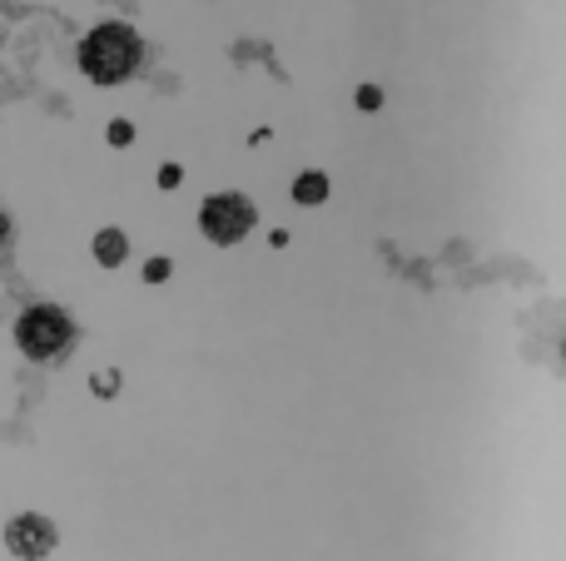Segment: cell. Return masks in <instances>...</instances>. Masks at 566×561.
Listing matches in <instances>:
<instances>
[{"label": "cell", "mask_w": 566, "mask_h": 561, "mask_svg": "<svg viewBox=\"0 0 566 561\" xmlns=\"http://www.w3.org/2000/svg\"><path fill=\"white\" fill-rule=\"evenodd\" d=\"M139 35L129 25H95L85 40H80V70H85L95 85H119L125 75L139 70Z\"/></svg>", "instance_id": "obj_1"}, {"label": "cell", "mask_w": 566, "mask_h": 561, "mask_svg": "<svg viewBox=\"0 0 566 561\" xmlns=\"http://www.w3.org/2000/svg\"><path fill=\"white\" fill-rule=\"evenodd\" d=\"M159 189H179V179H185V169H179V165H159Z\"/></svg>", "instance_id": "obj_11"}, {"label": "cell", "mask_w": 566, "mask_h": 561, "mask_svg": "<svg viewBox=\"0 0 566 561\" xmlns=\"http://www.w3.org/2000/svg\"><path fill=\"white\" fill-rule=\"evenodd\" d=\"M15 343H20V353L35 358V363H55V358L75 343V324H70L65 308L35 304V308H25V314H20Z\"/></svg>", "instance_id": "obj_2"}, {"label": "cell", "mask_w": 566, "mask_h": 561, "mask_svg": "<svg viewBox=\"0 0 566 561\" xmlns=\"http://www.w3.org/2000/svg\"><path fill=\"white\" fill-rule=\"evenodd\" d=\"M109 145H115V149H125L129 145V139H135V125H129V119H115V125H109Z\"/></svg>", "instance_id": "obj_8"}, {"label": "cell", "mask_w": 566, "mask_h": 561, "mask_svg": "<svg viewBox=\"0 0 566 561\" xmlns=\"http://www.w3.org/2000/svg\"><path fill=\"white\" fill-rule=\"evenodd\" d=\"M169 278V258H149L145 264V284H165Z\"/></svg>", "instance_id": "obj_10"}, {"label": "cell", "mask_w": 566, "mask_h": 561, "mask_svg": "<svg viewBox=\"0 0 566 561\" xmlns=\"http://www.w3.org/2000/svg\"><path fill=\"white\" fill-rule=\"evenodd\" d=\"M90 388H95L99 398H115L119 393V373H115V368H99V373L90 378Z\"/></svg>", "instance_id": "obj_7"}, {"label": "cell", "mask_w": 566, "mask_h": 561, "mask_svg": "<svg viewBox=\"0 0 566 561\" xmlns=\"http://www.w3.org/2000/svg\"><path fill=\"white\" fill-rule=\"evenodd\" d=\"M328 199V174H318V169H303L298 179H293V204H323Z\"/></svg>", "instance_id": "obj_6"}, {"label": "cell", "mask_w": 566, "mask_h": 561, "mask_svg": "<svg viewBox=\"0 0 566 561\" xmlns=\"http://www.w3.org/2000/svg\"><path fill=\"white\" fill-rule=\"evenodd\" d=\"M55 542H60L55 522H50V517H40V512H20V517H10V522H6V547H10V557H20V561L50 557V552H55Z\"/></svg>", "instance_id": "obj_4"}, {"label": "cell", "mask_w": 566, "mask_h": 561, "mask_svg": "<svg viewBox=\"0 0 566 561\" xmlns=\"http://www.w3.org/2000/svg\"><path fill=\"white\" fill-rule=\"evenodd\" d=\"M0 239H10V214H0Z\"/></svg>", "instance_id": "obj_12"}, {"label": "cell", "mask_w": 566, "mask_h": 561, "mask_svg": "<svg viewBox=\"0 0 566 561\" xmlns=\"http://www.w3.org/2000/svg\"><path fill=\"white\" fill-rule=\"evenodd\" d=\"M353 105H358V109H378V105H382V89H378V85H358Z\"/></svg>", "instance_id": "obj_9"}, {"label": "cell", "mask_w": 566, "mask_h": 561, "mask_svg": "<svg viewBox=\"0 0 566 561\" xmlns=\"http://www.w3.org/2000/svg\"><path fill=\"white\" fill-rule=\"evenodd\" d=\"M125 254H129L125 229H99V234H95V258H99V264L119 268V264H125Z\"/></svg>", "instance_id": "obj_5"}, {"label": "cell", "mask_w": 566, "mask_h": 561, "mask_svg": "<svg viewBox=\"0 0 566 561\" xmlns=\"http://www.w3.org/2000/svg\"><path fill=\"white\" fill-rule=\"evenodd\" d=\"M254 219H259L254 199L214 194V199H205V204H199V234H205L209 244H239V239L254 229Z\"/></svg>", "instance_id": "obj_3"}]
</instances>
